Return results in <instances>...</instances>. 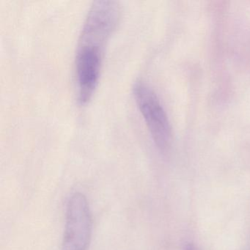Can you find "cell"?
Instances as JSON below:
<instances>
[{"instance_id": "obj_1", "label": "cell", "mask_w": 250, "mask_h": 250, "mask_svg": "<svg viewBox=\"0 0 250 250\" xmlns=\"http://www.w3.org/2000/svg\"><path fill=\"white\" fill-rule=\"evenodd\" d=\"M134 99L158 148L167 151L172 142V131L166 112L154 90L146 83L134 84Z\"/></svg>"}, {"instance_id": "obj_2", "label": "cell", "mask_w": 250, "mask_h": 250, "mask_svg": "<svg viewBox=\"0 0 250 250\" xmlns=\"http://www.w3.org/2000/svg\"><path fill=\"white\" fill-rule=\"evenodd\" d=\"M119 18L120 8L116 2L107 0L93 2L83 25L79 43L104 48L116 28Z\"/></svg>"}, {"instance_id": "obj_3", "label": "cell", "mask_w": 250, "mask_h": 250, "mask_svg": "<svg viewBox=\"0 0 250 250\" xmlns=\"http://www.w3.org/2000/svg\"><path fill=\"white\" fill-rule=\"evenodd\" d=\"M103 48L78 44L76 55L77 101L85 105L93 97L102 69Z\"/></svg>"}, {"instance_id": "obj_4", "label": "cell", "mask_w": 250, "mask_h": 250, "mask_svg": "<svg viewBox=\"0 0 250 250\" xmlns=\"http://www.w3.org/2000/svg\"><path fill=\"white\" fill-rule=\"evenodd\" d=\"M185 250H198L195 246L193 244H188L187 247H186Z\"/></svg>"}]
</instances>
